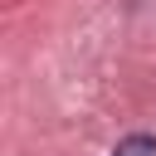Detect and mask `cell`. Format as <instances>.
<instances>
[{
    "instance_id": "1",
    "label": "cell",
    "mask_w": 156,
    "mask_h": 156,
    "mask_svg": "<svg viewBox=\"0 0 156 156\" xmlns=\"http://www.w3.org/2000/svg\"><path fill=\"white\" fill-rule=\"evenodd\" d=\"M117 156H156V136H127V141H117Z\"/></svg>"
}]
</instances>
